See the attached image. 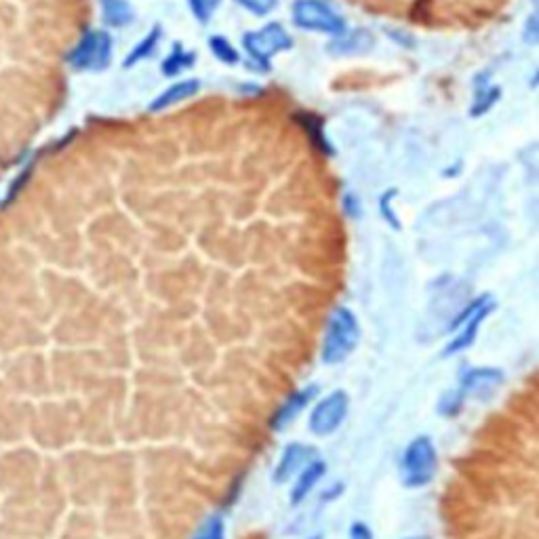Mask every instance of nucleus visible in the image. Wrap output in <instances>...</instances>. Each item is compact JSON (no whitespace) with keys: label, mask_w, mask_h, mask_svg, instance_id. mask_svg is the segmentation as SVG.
Wrapping results in <instances>:
<instances>
[{"label":"nucleus","mask_w":539,"mask_h":539,"mask_svg":"<svg viewBox=\"0 0 539 539\" xmlns=\"http://www.w3.org/2000/svg\"><path fill=\"white\" fill-rule=\"evenodd\" d=\"M375 38L367 30H354V32H344L335 36V41L329 45L331 53L339 55H350V53H365L373 47Z\"/></svg>","instance_id":"obj_13"},{"label":"nucleus","mask_w":539,"mask_h":539,"mask_svg":"<svg viewBox=\"0 0 539 539\" xmlns=\"http://www.w3.org/2000/svg\"><path fill=\"white\" fill-rule=\"evenodd\" d=\"M291 17L299 30L323 32L331 36L346 32L344 17L339 15L327 0H295Z\"/></svg>","instance_id":"obj_5"},{"label":"nucleus","mask_w":539,"mask_h":539,"mask_svg":"<svg viewBox=\"0 0 539 539\" xmlns=\"http://www.w3.org/2000/svg\"><path fill=\"white\" fill-rule=\"evenodd\" d=\"M198 91H201V81L196 78H188V81H179L173 83L169 89H165L156 99H152V104L148 106V112H163L179 102H186V99L194 97Z\"/></svg>","instance_id":"obj_11"},{"label":"nucleus","mask_w":539,"mask_h":539,"mask_svg":"<svg viewBox=\"0 0 539 539\" xmlns=\"http://www.w3.org/2000/svg\"><path fill=\"white\" fill-rule=\"evenodd\" d=\"M525 38H527V43H531V45H535V43H537V19H535V15L529 19Z\"/></svg>","instance_id":"obj_24"},{"label":"nucleus","mask_w":539,"mask_h":539,"mask_svg":"<svg viewBox=\"0 0 539 539\" xmlns=\"http://www.w3.org/2000/svg\"><path fill=\"white\" fill-rule=\"evenodd\" d=\"M291 47V34L278 22H272L262 30L247 32L243 36V49L259 72H268L272 68V57L281 51H289Z\"/></svg>","instance_id":"obj_3"},{"label":"nucleus","mask_w":539,"mask_h":539,"mask_svg":"<svg viewBox=\"0 0 539 539\" xmlns=\"http://www.w3.org/2000/svg\"><path fill=\"white\" fill-rule=\"evenodd\" d=\"M312 539H321V537H312Z\"/></svg>","instance_id":"obj_26"},{"label":"nucleus","mask_w":539,"mask_h":539,"mask_svg":"<svg viewBox=\"0 0 539 539\" xmlns=\"http://www.w3.org/2000/svg\"><path fill=\"white\" fill-rule=\"evenodd\" d=\"M236 3L257 17H266L276 9L278 0H236Z\"/></svg>","instance_id":"obj_21"},{"label":"nucleus","mask_w":539,"mask_h":539,"mask_svg":"<svg viewBox=\"0 0 539 539\" xmlns=\"http://www.w3.org/2000/svg\"><path fill=\"white\" fill-rule=\"evenodd\" d=\"M358 339H361V327H358V318L354 316V312L346 306L335 308L329 316L323 339L321 350L323 363L325 365L344 363L358 346Z\"/></svg>","instance_id":"obj_1"},{"label":"nucleus","mask_w":539,"mask_h":539,"mask_svg":"<svg viewBox=\"0 0 539 539\" xmlns=\"http://www.w3.org/2000/svg\"><path fill=\"white\" fill-rule=\"evenodd\" d=\"M327 472V464L323 462V459H312V462H308L302 470V474H299V481L295 483L293 487V493H291V504L297 506L302 504L304 499L308 497V493L318 485V481L325 476Z\"/></svg>","instance_id":"obj_12"},{"label":"nucleus","mask_w":539,"mask_h":539,"mask_svg":"<svg viewBox=\"0 0 539 539\" xmlns=\"http://www.w3.org/2000/svg\"><path fill=\"white\" fill-rule=\"evenodd\" d=\"M346 207H348V213H350L352 217L361 215V203H358V198H356L354 194H348V196H346Z\"/></svg>","instance_id":"obj_23"},{"label":"nucleus","mask_w":539,"mask_h":539,"mask_svg":"<svg viewBox=\"0 0 539 539\" xmlns=\"http://www.w3.org/2000/svg\"><path fill=\"white\" fill-rule=\"evenodd\" d=\"M194 62H196V55L192 51H186L179 43H175L173 51L169 53V57L163 62L161 70H163L165 76H177L179 72L192 68Z\"/></svg>","instance_id":"obj_16"},{"label":"nucleus","mask_w":539,"mask_h":539,"mask_svg":"<svg viewBox=\"0 0 539 539\" xmlns=\"http://www.w3.org/2000/svg\"><path fill=\"white\" fill-rule=\"evenodd\" d=\"M188 3H190V9H192V13H194V17L198 19V22L209 24L215 9L219 7L222 0H188Z\"/></svg>","instance_id":"obj_20"},{"label":"nucleus","mask_w":539,"mask_h":539,"mask_svg":"<svg viewBox=\"0 0 539 539\" xmlns=\"http://www.w3.org/2000/svg\"><path fill=\"white\" fill-rule=\"evenodd\" d=\"M209 47L219 62L230 64V66L241 62V55H238V51L228 43V38H224V36H213L209 41Z\"/></svg>","instance_id":"obj_18"},{"label":"nucleus","mask_w":539,"mask_h":539,"mask_svg":"<svg viewBox=\"0 0 539 539\" xmlns=\"http://www.w3.org/2000/svg\"><path fill=\"white\" fill-rule=\"evenodd\" d=\"M438 470V453L430 436H417L409 443L401 459V478L409 489H419L432 483Z\"/></svg>","instance_id":"obj_2"},{"label":"nucleus","mask_w":539,"mask_h":539,"mask_svg":"<svg viewBox=\"0 0 539 539\" xmlns=\"http://www.w3.org/2000/svg\"><path fill=\"white\" fill-rule=\"evenodd\" d=\"M350 539H373V535L365 523H354L350 529Z\"/></svg>","instance_id":"obj_22"},{"label":"nucleus","mask_w":539,"mask_h":539,"mask_svg":"<svg viewBox=\"0 0 539 539\" xmlns=\"http://www.w3.org/2000/svg\"><path fill=\"white\" fill-rule=\"evenodd\" d=\"M409 539H428V537H409Z\"/></svg>","instance_id":"obj_25"},{"label":"nucleus","mask_w":539,"mask_h":539,"mask_svg":"<svg viewBox=\"0 0 539 539\" xmlns=\"http://www.w3.org/2000/svg\"><path fill=\"white\" fill-rule=\"evenodd\" d=\"M314 457H316V449H312L308 445H299V443L287 445V449L283 451L281 462H278V466L274 470V483L276 485L287 483L297 470H302L308 462H312Z\"/></svg>","instance_id":"obj_10"},{"label":"nucleus","mask_w":539,"mask_h":539,"mask_svg":"<svg viewBox=\"0 0 539 539\" xmlns=\"http://www.w3.org/2000/svg\"><path fill=\"white\" fill-rule=\"evenodd\" d=\"M316 392H318L316 386H308V388H302V390L293 392L291 396H287V401L276 409L274 417L270 419L272 430L281 432L283 428H287L293 422V419H297V415L312 403V398L316 396Z\"/></svg>","instance_id":"obj_9"},{"label":"nucleus","mask_w":539,"mask_h":539,"mask_svg":"<svg viewBox=\"0 0 539 539\" xmlns=\"http://www.w3.org/2000/svg\"><path fill=\"white\" fill-rule=\"evenodd\" d=\"M348 407H350V398L344 390L331 392L327 398H323V401L312 409L310 422H308L310 430L318 436L333 434L339 426L344 424V419L348 415Z\"/></svg>","instance_id":"obj_7"},{"label":"nucleus","mask_w":539,"mask_h":539,"mask_svg":"<svg viewBox=\"0 0 539 539\" xmlns=\"http://www.w3.org/2000/svg\"><path fill=\"white\" fill-rule=\"evenodd\" d=\"M493 306L495 304H493V299L489 295H481V297H476L474 302H470L464 308V314H459L455 321L451 323V331L455 327H459V325H464V329L455 335V339H451L449 346L445 348V356L464 352L474 344L478 329H481V325L485 323V318L491 314Z\"/></svg>","instance_id":"obj_6"},{"label":"nucleus","mask_w":539,"mask_h":539,"mask_svg":"<svg viewBox=\"0 0 539 539\" xmlns=\"http://www.w3.org/2000/svg\"><path fill=\"white\" fill-rule=\"evenodd\" d=\"M112 62V36L106 30H89L68 53V64L76 72H102Z\"/></svg>","instance_id":"obj_4"},{"label":"nucleus","mask_w":539,"mask_h":539,"mask_svg":"<svg viewBox=\"0 0 539 539\" xmlns=\"http://www.w3.org/2000/svg\"><path fill=\"white\" fill-rule=\"evenodd\" d=\"M504 384V373L493 367H478V369H470L464 377H462V392L459 394H468L474 398H485L493 396L495 390Z\"/></svg>","instance_id":"obj_8"},{"label":"nucleus","mask_w":539,"mask_h":539,"mask_svg":"<svg viewBox=\"0 0 539 539\" xmlns=\"http://www.w3.org/2000/svg\"><path fill=\"white\" fill-rule=\"evenodd\" d=\"M192 539H226V525L219 514H211L207 521L198 527Z\"/></svg>","instance_id":"obj_19"},{"label":"nucleus","mask_w":539,"mask_h":539,"mask_svg":"<svg viewBox=\"0 0 539 539\" xmlns=\"http://www.w3.org/2000/svg\"><path fill=\"white\" fill-rule=\"evenodd\" d=\"M497 97H499V89L493 87V85H483L481 81H478L476 85V99H474V108L470 110L472 116H483L495 102H497Z\"/></svg>","instance_id":"obj_17"},{"label":"nucleus","mask_w":539,"mask_h":539,"mask_svg":"<svg viewBox=\"0 0 539 539\" xmlns=\"http://www.w3.org/2000/svg\"><path fill=\"white\" fill-rule=\"evenodd\" d=\"M161 38H163V28H161V26H154V28L148 32V36L144 38V41L139 43V45H135V47L129 51V55L125 57L123 66H125V68H133L135 64L144 62V59H148V57L156 51L158 43H161Z\"/></svg>","instance_id":"obj_15"},{"label":"nucleus","mask_w":539,"mask_h":539,"mask_svg":"<svg viewBox=\"0 0 539 539\" xmlns=\"http://www.w3.org/2000/svg\"><path fill=\"white\" fill-rule=\"evenodd\" d=\"M99 7H102L104 22L110 28H125L133 24L135 13L127 0H99Z\"/></svg>","instance_id":"obj_14"}]
</instances>
